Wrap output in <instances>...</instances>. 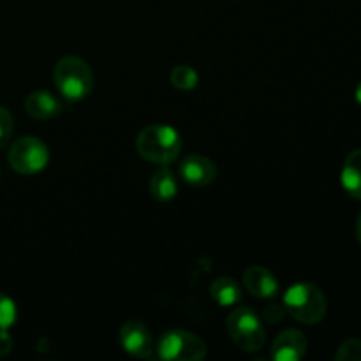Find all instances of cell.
Listing matches in <instances>:
<instances>
[{
	"label": "cell",
	"instance_id": "6da1fadb",
	"mask_svg": "<svg viewBox=\"0 0 361 361\" xmlns=\"http://www.w3.org/2000/svg\"><path fill=\"white\" fill-rule=\"evenodd\" d=\"M136 152L157 166H168L182 152V136L169 126H148L136 136Z\"/></svg>",
	"mask_w": 361,
	"mask_h": 361
},
{
	"label": "cell",
	"instance_id": "7a4b0ae2",
	"mask_svg": "<svg viewBox=\"0 0 361 361\" xmlns=\"http://www.w3.org/2000/svg\"><path fill=\"white\" fill-rule=\"evenodd\" d=\"M284 310L302 324H317L324 319L328 302L324 293L310 282H298L284 293Z\"/></svg>",
	"mask_w": 361,
	"mask_h": 361
},
{
	"label": "cell",
	"instance_id": "3957f363",
	"mask_svg": "<svg viewBox=\"0 0 361 361\" xmlns=\"http://www.w3.org/2000/svg\"><path fill=\"white\" fill-rule=\"evenodd\" d=\"M56 92L67 101H81L94 90V73L80 56H63L53 69Z\"/></svg>",
	"mask_w": 361,
	"mask_h": 361
},
{
	"label": "cell",
	"instance_id": "277c9868",
	"mask_svg": "<svg viewBox=\"0 0 361 361\" xmlns=\"http://www.w3.org/2000/svg\"><path fill=\"white\" fill-rule=\"evenodd\" d=\"M226 328L236 348L245 353H257L267 342L263 323L249 307H236L226 321Z\"/></svg>",
	"mask_w": 361,
	"mask_h": 361
},
{
	"label": "cell",
	"instance_id": "5b68a950",
	"mask_svg": "<svg viewBox=\"0 0 361 361\" xmlns=\"http://www.w3.org/2000/svg\"><path fill=\"white\" fill-rule=\"evenodd\" d=\"M155 353L166 361H200L207 356L203 338L187 330H168L161 335Z\"/></svg>",
	"mask_w": 361,
	"mask_h": 361
},
{
	"label": "cell",
	"instance_id": "8992f818",
	"mask_svg": "<svg viewBox=\"0 0 361 361\" xmlns=\"http://www.w3.org/2000/svg\"><path fill=\"white\" fill-rule=\"evenodd\" d=\"M7 161L9 166L20 175H37L48 166L49 162V150L35 136H23L18 137L11 145L7 152Z\"/></svg>",
	"mask_w": 361,
	"mask_h": 361
},
{
	"label": "cell",
	"instance_id": "52a82bcc",
	"mask_svg": "<svg viewBox=\"0 0 361 361\" xmlns=\"http://www.w3.org/2000/svg\"><path fill=\"white\" fill-rule=\"evenodd\" d=\"M120 345L134 358L150 360L155 355V341L147 324L140 319H129L120 328Z\"/></svg>",
	"mask_w": 361,
	"mask_h": 361
},
{
	"label": "cell",
	"instance_id": "ba28073f",
	"mask_svg": "<svg viewBox=\"0 0 361 361\" xmlns=\"http://www.w3.org/2000/svg\"><path fill=\"white\" fill-rule=\"evenodd\" d=\"M178 175L189 185L207 187L212 185L217 178V166L212 159L204 157V155L192 154L180 161Z\"/></svg>",
	"mask_w": 361,
	"mask_h": 361
},
{
	"label": "cell",
	"instance_id": "9c48e42d",
	"mask_svg": "<svg viewBox=\"0 0 361 361\" xmlns=\"http://www.w3.org/2000/svg\"><path fill=\"white\" fill-rule=\"evenodd\" d=\"M307 337L300 330H284L275 337L270 356L275 361H300L307 353Z\"/></svg>",
	"mask_w": 361,
	"mask_h": 361
},
{
	"label": "cell",
	"instance_id": "30bf717a",
	"mask_svg": "<svg viewBox=\"0 0 361 361\" xmlns=\"http://www.w3.org/2000/svg\"><path fill=\"white\" fill-rule=\"evenodd\" d=\"M243 288L252 296L261 300L274 298L281 291V284L268 268L254 264L243 271Z\"/></svg>",
	"mask_w": 361,
	"mask_h": 361
},
{
	"label": "cell",
	"instance_id": "8fae6325",
	"mask_svg": "<svg viewBox=\"0 0 361 361\" xmlns=\"http://www.w3.org/2000/svg\"><path fill=\"white\" fill-rule=\"evenodd\" d=\"M25 111L35 120H53L62 113L63 104L53 92L34 90L25 97Z\"/></svg>",
	"mask_w": 361,
	"mask_h": 361
},
{
	"label": "cell",
	"instance_id": "7c38bea8",
	"mask_svg": "<svg viewBox=\"0 0 361 361\" xmlns=\"http://www.w3.org/2000/svg\"><path fill=\"white\" fill-rule=\"evenodd\" d=\"M148 190H150V196L159 203H168L175 200L178 194V182H176L175 173L168 166H159L150 175Z\"/></svg>",
	"mask_w": 361,
	"mask_h": 361
},
{
	"label": "cell",
	"instance_id": "4fadbf2b",
	"mask_svg": "<svg viewBox=\"0 0 361 361\" xmlns=\"http://www.w3.org/2000/svg\"><path fill=\"white\" fill-rule=\"evenodd\" d=\"M341 183L345 192L361 201V148L345 157L341 171Z\"/></svg>",
	"mask_w": 361,
	"mask_h": 361
},
{
	"label": "cell",
	"instance_id": "5bb4252c",
	"mask_svg": "<svg viewBox=\"0 0 361 361\" xmlns=\"http://www.w3.org/2000/svg\"><path fill=\"white\" fill-rule=\"evenodd\" d=\"M210 296L217 305L236 307L242 300V289L235 279L229 275H222L210 284Z\"/></svg>",
	"mask_w": 361,
	"mask_h": 361
},
{
	"label": "cell",
	"instance_id": "9a60e30c",
	"mask_svg": "<svg viewBox=\"0 0 361 361\" xmlns=\"http://www.w3.org/2000/svg\"><path fill=\"white\" fill-rule=\"evenodd\" d=\"M169 81H171V85L176 90L189 92L197 87V83H200V74H197V71L194 69V67L182 63V66H176L175 69L171 71Z\"/></svg>",
	"mask_w": 361,
	"mask_h": 361
},
{
	"label": "cell",
	"instance_id": "2e32d148",
	"mask_svg": "<svg viewBox=\"0 0 361 361\" xmlns=\"http://www.w3.org/2000/svg\"><path fill=\"white\" fill-rule=\"evenodd\" d=\"M18 310L16 303L9 296L0 293V330H9L16 323Z\"/></svg>",
	"mask_w": 361,
	"mask_h": 361
},
{
	"label": "cell",
	"instance_id": "e0dca14e",
	"mask_svg": "<svg viewBox=\"0 0 361 361\" xmlns=\"http://www.w3.org/2000/svg\"><path fill=\"white\" fill-rule=\"evenodd\" d=\"M337 361H361V341L360 338H348L338 345L335 353Z\"/></svg>",
	"mask_w": 361,
	"mask_h": 361
},
{
	"label": "cell",
	"instance_id": "ac0fdd59",
	"mask_svg": "<svg viewBox=\"0 0 361 361\" xmlns=\"http://www.w3.org/2000/svg\"><path fill=\"white\" fill-rule=\"evenodd\" d=\"M13 115L9 113V109L0 106V150L9 143L11 134H13Z\"/></svg>",
	"mask_w": 361,
	"mask_h": 361
},
{
	"label": "cell",
	"instance_id": "d6986e66",
	"mask_svg": "<svg viewBox=\"0 0 361 361\" xmlns=\"http://www.w3.org/2000/svg\"><path fill=\"white\" fill-rule=\"evenodd\" d=\"M14 341L7 330H0V356H7L13 351Z\"/></svg>",
	"mask_w": 361,
	"mask_h": 361
},
{
	"label": "cell",
	"instance_id": "ffe728a7",
	"mask_svg": "<svg viewBox=\"0 0 361 361\" xmlns=\"http://www.w3.org/2000/svg\"><path fill=\"white\" fill-rule=\"evenodd\" d=\"M355 231H356V240H358V242H360V245H361V212H360L358 219H356Z\"/></svg>",
	"mask_w": 361,
	"mask_h": 361
},
{
	"label": "cell",
	"instance_id": "44dd1931",
	"mask_svg": "<svg viewBox=\"0 0 361 361\" xmlns=\"http://www.w3.org/2000/svg\"><path fill=\"white\" fill-rule=\"evenodd\" d=\"M356 101H358V104L361 106V81L358 83V87H356Z\"/></svg>",
	"mask_w": 361,
	"mask_h": 361
}]
</instances>
